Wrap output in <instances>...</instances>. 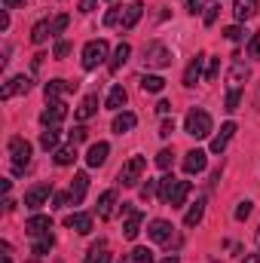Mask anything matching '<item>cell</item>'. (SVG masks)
I'll return each mask as SVG.
<instances>
[{"mask_svg": "<svg viewBox=\"0 0 260 263\" xmlns=\"http://www.w3.org/2000/svg\"><path fill=\"white\" fill-rule=\"evenodd\" d=\"M9 156H12V172L25 175V168L31 165V144L25 138H9Z\"/></svg>", "mask_w": 260, "mask_h": 263, "instance_id": "obj_1", "label": "cell"}, {"mask_svg": "<svg viewBox=\"0 0 260 263\" xmlns=\"http://www.w3.org/2000/svg\"><path fill=\"white\" fill-rule=\"evenodd\" d=\"M184 129H187V135H193V138H208L211 135V117H208V110L193 107L187 114V120H184Z\"/></svg>", "mask_w": 260, "mask_h": 263, "instance_id": "obj_2", "label": "cell"}, {"mask_svg": "<svg viewBox=\"0 0 260 263\" xmlns=\"http://www.w3.org/2000/svg\"><path fill=\"white\" fill-rule=\"evenodd\" d=\"M104 59H107V43L104 40H92V43L83 46V67L86 70H95L98 65H104Z\"/></svg>", "mask_w": 260, "mask_h": 263, "instance_id": "obj_3", "label": "cell"}, {"mask_svg": "<svg viewBox=\"0 0 260 263\" xmlns=\"http://www.w3.org/2000/svg\"><path fill=\"white\" fill-rule=\"evenodd\" d=\"M144 168H147V159H144V156H132L129 162L123 165V172H120V184H123V187H135V184L141 181Z\"/></svg>", "mask_w": 260, "mask_h": 263, "instance_id": "obj_4", "label": "cell"}, {"mask_svg": "<svg viewBox=\"0 0 260 263\" xmlns=\"http://www.w3.org/2000/svg\"><path fill=\"white\" fill-rule=\"evenodd\" d=\"M144 65L147 67H169L172 65V52L162 46V43H150L144 49Z\"/></svg>", "mask_w": 260, "mask_h": 263, "instance_id": "obj_5", "label": "cell"}, {"mask_svg": "<svg viewBox=\"0 0 260 263\" xmlns=\"http://www.w3.org/2000/svg\"><path fill=\"white\" fill-rule=\"evenodd\" d=\"M123 217H126V223H123V236H126V239H135V236L141 233L144 214H141L138 208H132V205H123Z\"/></svg>", "mask_w": 260, "mask_h": 263, "instance_id": "obj_6", "label": "cell"}, {"mask_svg": "<svg viewBox=\"0 0 260 263\" xmlns=\"http://www.w3.org/2000/svg\"><path fill=\"white\" fill-rule=\"evenodd\" d=\"M65 117H67V104L55 98V101H49V104H46V110H43V117H40V120H43V126H46V129H52V126H59Z\"/></svg>", "mask_w": 260, "mask_h": 263, "instance_id": "obj_7", "label": "cell"}, {"mask_svg": "<svg viewBox=\"0 0 260 263\" xmlns=\"http://www.w3.org/2000/svg\"><path fill=\"white\" fill-rule=\"evenodd\" d=\"M31 89V80L25 77V73H18V77H12V80H6L3 83V89H0V98L6 101V98H12V95H22V92H28Z\"/></svg>", "mask_w": 260, "mask_h": 263, "instance_id": "obj_8", "label": "cell"}, {"mask_svg": "<svg viewBox=\"0 0 260 263\" xmlns=\"http://www.w3.org/2000/svg\"><path fill=\"white\" fill-rule=\"evenodd\" d=\"M49 193H52V187H49V184H37V187H31V190L25 193V208L37 211V208L49 199Z\"/></svg>", "mask_w": 260, "mask_h": 263, "instance_id": "obj_9", "label": "cell"}, {"mask_svg": "<svg viewBox=\"0 0 260 263\" xmlns=\"http://www.w3.org/2000/svg\"><path fill=\"white\" fill-rule=\"evenodd\" d=\"M52 230V220H49V214H34L28 223H25V233L31 236V239H37V236H46Z\"/></svg>", "mask_w": 260, "mask_h": 263, "instance_id": "obj_10", "label": "cell"}, {"mask_svg": "<svg viewBox=\"0 0 260 263\" xmlns=\"http://www.w3.org/2000/svg\"><path fill=\"white\" fill-rule=\"evenodd\" d=\"M107 153H110V144H107V141H98V144H92V147H89V153H86V162H89V168H98V165H104V162H107Z\"/></svg>", "mask_w": 260, "mask_h": 263, "instance_id": "obj_11", "label": "cell"}, {"mask_svg": "<svg viewBox=\"0 0 260 263\" xmlns=\"http://www.w3.org/2000/svg\"><path fill=\"white\" fill-rule=\"evenodd\" d=\"M205 62H208V55L199 52L193 62L187 65V70H184V86H196V83L202 80V67H205Z\"/></svg>", "mask_w": 260, "mask_h": 263, "instance_id": "obj_12", "label": "cell"}, {"mask_svg": "<svg viewBox=\"0 0 260 263\" xmlns=\"http://www.w3.org/2000/svg\"><path fill=\"white\" fill-rule=\"evenodd\" d=\"M233 135H236V123H224V126H220V132L211 138V153H224Z\"/></svg>", "mask_w": 260, "mask_h": 263, "instance_id": "obj_13", "label": "cell"}, {"mask_svg": "<svg viewBox=\"0 0 260 263\" xmlns=\"http://www.w3.org/2000/svg\"><path fill=\"white\" fill-rule=\"evenodd\" d=\"M147 236H150L153 242L169 245V242H172V223H169V220H153V223L147 227Z\"/></svg>", "mask_w": 260, "mask_h": 263, "instance_id": "obj_14", "label": "cell"}, {"mask_svg": "<svg viewBox=\"0 0 260 263\" xmlns=\"http://www.w3.org/2000/svg\"><path fill=\"white\" fill-rule=\"evenodd\" d=\"M205 165H208V159H205L202 150H190V153L184 156V172H187V175H199V172H205Z\"/></svg>", "mask_w": 260, "mask_h": 263, "instance_id": "obj_15", "label": "cell"}, {"mask_svg": "<svg viewBox=\"0 0 260 263\" xmlns=\"http://www.w3.org/2000/svg\"><path fill=\"white\" fill-rule=\"evenodd\" d=\"M86 190H89V175L86 172H80V175H73V184H70V202L73 205H80L83 202V196H86Z\"/></svg>", "mask_w": 260, "mask_h": 263, "instance_id": "obj_16", "label": "cell"}, {"mask_svg": "<svg viewBox=\"0 0 260 263\" xmlns=\"http://www.w3.org/2000/svg\"><path fill=\"white\" fill-rule=\"evenodd\" d=\"M248 65L245 62H233V67H230V73H227V83H230V89H242V83L248 80Z\"/></svg>", "mask_w": 260, "mask_h": 263, "instance_id": "obj_17", "label": "cell"}, {"mask_svg": "<svg viewBox=\"0 0 260 263\" xmlns=\"http://www.w3.org/2000/svg\"><path fill=\"white\" fill-rule=\"evenodd\" d=\"M141 15H144V6L141 3H129V6H123V31H132L138 22H141Z\"/></svg>", "mask_w": 260, "mask_h": 263, "instance_id": "obj_18", "label": "cell"}, {"mask_svg": "<svg viewBox=\"0 0 260 263\" xmlns=\"http://www.w3.org/2000/svg\"><path fill=\"white\" fill-rule=\"evenodd\" d=\"M67 227H70V230H77L80 236H86V233H92V214L77 211V214H70V217H67Z\"/></svg>", "mask_w": 260, "mask_h": 263, "instance_id": "obj_19", "label": "cell"}, {"mask_svg": "<svg viewBox=\"0 0 260 263\" xmlns=\"http://www.w3.org/2000/svg\"><path fill=\"white\" fill-rule=\"evenodd\" d=\"M73 89H77V83H67V80H49L43 92H46V98H49V101H55L59 95H65V92H73Z\"/></svg>", "mask_w": 260, "mask_h": 263, "instance_id": "obj_20", "label": "cell"}, {"mask_svg": "<svg viewBox=\"0 0 260 263\" xmlns=\"http://www.w3.org/2000/svg\"><path fill=\"white\" fill-rule=\"evenodd\" d=\"M190 196V181H175V187H172V193H169V205L172 208H178V205H184V199Z\"/></svg>", "mask_w": 260, "mask_h": 263, "instance_id": "obj_21", "label": "cell"}, {"mask_svg": "<svg viewBox=\"0 0 260 263\" xmlns=\"http://www.w3.org/2000/svg\"><path fill=\"white\" fill-rule=\"evenodd\" d=\"M86 263H110V248H107V242H104V239H101V242H95V245L89 248Z\"/></svg>", "mask_w": 260, "mask_h": 263, "instance_id": "obj_22", "label": "cell"}, {"mask_svg": "<svg viewBox=\"0 0 260 263\" xmlns=\"http://www.w3.org/2000/svg\"><path fill=\"white\" fill-rule=\"evenodd\" d=\"M233 12H236L239 22H248V18L257 12V0H236V3H233Z\"/></svg>", "mask_w": 260, "mask_h": 263, "instance_id": "obj_23", "label": "cell"}, {"mask_svg": "<svg viewBox=\"0 0 260 263\" xmlns=\"http://www.w3.org/2000/svg\"><path fill=\"white\" fill-rule=\"evenodd\" d=\"M95 110H98V95H86L77 107V120H89V117H95Z\"/></svg>", "mask_w": 260, "mask_h": 263, "instance_id": "obj_24", "label": "cell"}, {"mask_svg": "<svg viewBox=\"0 0 260 263\" xmlns=\"http://www.w3.org/2000/svg\"><path fill=\"white\" fill-rule=\"evenodd\" d=\"M52 245H55L52 233H46V236H37V239H34V248H31V254H34V257H46V254L52 251Z\"/></svg>", "mask_w": 260, "mask_h": 263, "instance_id": "obj_25", "label": "cell"}, {"mask_svg": "<svg viewBox=\"0 0 260 263\" xmlns=\"http://www.w3.org/2000/svg\"><path fill=\"white\" fill-rule=\"evenodd\" d=\"M129 55H132V46L129 43H120V46L114 49V59L107 62V67H110V70H120V67L129 62Z\"/></svg>", "mask_w": 260, "mask_h": 263, "instance_id": "obj_26", "label": "cell"}, {"mask_svg": "<svg viewBox=\"0 0 260 263\" xmlns=\"http://www.w3.org/2000/svg\"><path fill=\"white\" fill-rule=\"evenodd\" d=\"M135 123H138V117L129 114V110H126V114H117V117H114V132H117V135L132 132V129H135Z\"/></svg>", "mask_w": 260, "mask_h": 263, "instance_id": "obj_27", "label": "cell"}, {"mask_svg": "<svg viewBox=\"0 0 260 263\" xmlns=\"http://www.w3.org/2000/svg\"><path fill=\"white\" fill-rule=\"evenodd\" d=\"M114 202H117V193L114 190L101 193V199H98V217H110L114 214Z\"/></svg>", "mask_w": 260, "mask_h": 263, "instance_id": "obj_28", "label": "cell"}, {"mask_svg": "<svg viewBox=\"0 0 260 263\" xmlns=\"http://www.w3.org/2000/svg\"><path fill=\"white\" fill-rule=\"evenodd\" d=\"M202 214H205V199H196V205L184 214V227H196L202 220Z\"/></svg>", "mask_w": 260, "mask_h": 263, "instance_id": "obj_29", "label": "cell"}, {"mask_svg": "<svg viewBox=\"0 0 260 263\" xmlns=\"http://www.w3.org/2000/svg\"><path fill=\"white\" fill-rule=\"evenodd\" d=\"M73 159H77V144H67V147L55 150V165H70Z\"/></svg>", "mask_w": 260, "mask_h": 263, "instance_id": "obj_30", "label": "cell"}, {"mask_svg": "<svg viewBox=\"0 0 260 263\" xmlns=\"http://www.w3.org/2000/svg\"><path fill=\"white\" fill-rule=\"evenodd\" d=\"M123 104H126V89H123V86H114L110 95H107V107H110V110H120Z\"/></svg>", "mask_w": 260, "mask_h": 263, "instance_id": "obj_31", "label": "cell"}, {"mask_svg": "<svg viewBox=\"0 0 260 263\" xmlns=\"http://www.w3.org/2000/svg\"><path fill=\"white\" fill-rule=\"evenodd\" d=\"M49 34H52V22H37L34 31H31V40H34V43H43Z\"/></svg>", "mask_w": 260, "mask_h": 263, "instance_id": "obj_32", "label": "cell"}, {"mask_svg": "<svg viewBox=\"0 0 260 263\" xmlns=\"http://www.w3.org/2000/svg\"><path fill=\"white\" fill-rule=\"evenodd\" d=\"M141 89H144V92H162V89H165V80L156 77V73H150V77L141 80Z\"/></svg>", "mask_w": 260, "mask_h": 263, "instance_id": "obj_33", "label": "cell"}, {"mask_svg": "<svg viewBox=\"0 0 260 263\" xmlns=\"http://www.w3.org/2000/svg\"><path fill=\"white\" fill-rule=\"evenodd\" d=\"M40 144L46 147V150H59V129L52 126V129H46L40 135Z\"/></svg>", "mask_w": 260, "mask_h": 263, "instance_id": "obj_34", "label": "cell"}, {"mask_svg": "<svg viewBox=\"0 0 260 263\" xmlns=\"http://www.w3.org/2000/svg\"><path fill=\"white\" fill-rule=\"evenodd\" d=\"M239 104H242V89H230L227 92V101H224V110H239Z\"/></svg>", "mask_w": 260, "mask_h": 263, "instance_id": "obj_35", "label": "cell"}, {"mask_svg": "<svg viewBox=\"0 0 260 263\" xmlns=\"http://www.w3.org/2000/svg\"><path fill=\"white\" fill-rule=\"evenodd\" d=\"M132 260L135 263H153V251L150 248H135L132 251Z\"/></svg>", "mask_w": 260, "mask_h": 263, "instance_id": "obj_36", "label": "cell"}, {"mask_svg": "<svg viewBox=\"0 0 260 263\" xmlns=\"http://www.w3.org/2000/svg\"><path fill=\"white\" fill-rule=\"evenodd\" d=\"M217 73H220V59H208V70H205V80H208V83H214V80H217Z\"/></svg>", "mask_w": 260, "mask_h": 263, "instance_id": "obj_37", "label": "cell"}, {"mask_svg": "<svg viewBox=\"0 0 260 263\" xmlns=\"http://www.w3.org/2000/svg\"><path fill=\"white\" fill-rule=\"evenodd\" d=\"M172 156H175L172 150H159V153H156V165H159V168H172Z\"/></svg>", "mask_w": 260, "mask_h": 263, "instance_id": "obj_38", "label": "cell"}, {"mask_svg": "<svg viewBox=\"0 0 260 263\" xmlns=\"http://www.w3.org/2000/svg\"><path fill=\"white\" fill-rule=\"evenodd\" d=\"M248 55L251 59H260V31L251 34V40H248Z\"/></svg>", "mask_w": 260, "mask_h": 263, "instance_id": "obj_39", "label": "cell"}, {"mask_svg": "<svg viewBox=\"0 0 260 263\" xmlns=\"http://www.w3.org/2000/svg\"><path fill=\"white\" fill-rule=\"evenodd\" d=\"M104 25H110V28H114V25H123V9H110V12L104 15Z\"/></svg>", "mask_w": 260, "mask_h": 263, "instance_id": "obj_40", "label": "cell"}, {"mask_svg": "<svg viewBox=\"0 0 260 263\" xmlns=\"http://www.w3.org/2000/svg\"><path fill=\"white\" fill-rule=\"evenodd\" d=\"M224 37H227V40H233V43H239V40L245 37V31H242L239 25H233V28H227V31H224Z\"/></svg>", "mask_w": 260, "mask_h": 263, "instance_id": "obj_41", "label": "cell"}, {"mask_svg": "<svg viewBox=\"0 0 260 263\" xmlns=\"http://www.w3.org/2000/svg\"><path fill=\"white\" fill-rule=\"evenodd\" d=\"M251 208H254V202H248V199L239 202V208H236V220H245V217L251 214Z\"/></svg>", "mask_w": 260, "mask_h": 263, "instance_id": "obj_42", "label": "cell"}, {"mask_svg": "<svg viewBox=\"0 0 260 263\" xmlns=\"http://www.w3.org/2000/svg\"><path fill=\"white\" fill-rule=\"evenodd\" d=\"M67 22H70L67 15H55V18H52V34H62L67 28Z\"/></svg>", "mask_w": 260, "mask_h": 263, "instance_id": "obj_43", "label": "cell"}, {"mask_svg": "<svg viewBox=\"0 0 260 263\" xmlns=\"http://www.w3.org/2000/svg\"><path fill=\"white\" fill-rule=\"evenodd\" d=\"M86 135H89V132H86V126H77V129L70 132V144H80V141H86Z\"/></svg>", "mask_w": 260, "mask_h": 263, "instance_id": "obj_44", "label": "cell"}, {"mask_svg": "<svg viewBox=\"0 0 260 263\" xmlns=\"http://www.w3.org/2000/svg\"><path fill=\"white\" fill-rule=\"evenodd\" d=\"M67 52H70V43H65V40H59V43H55V59H65Z\"/></svg>", "mask_w": 260, "mask_h": 263, "instance_id": "obj_45", "label": "cell"}, {"mask_svg": "<svg viewBox=\"0 0 260 263\" xmlns=\"http://www.w3.org/2000/svg\"><path fill=\"white\" fill-rule=\"evenodd\" d=\"M156 184H159V181H147V184L141 187V196H144V199H147V196H153V193H156Z\"/></svg>", "mask_w": 260, "mask_h": 263, "instance_id": "obj_46", "label": "cell"}, {"mask_svg": "<svg viewBox=\"0 0 260 263\" xmlns=\"http://www.w3.org/2000/svg\"><path fill=\"white\" fill-rule=\"evenodd\" d=\"M217 22V3H211V9L205 12V25H214Z\"/></svg>", "mask_w": 260, "mask_h": 263, "instance_id": "obj_47", "label": "cell"}, {"mask_svg": "<svg viewBox=\"0 0 260 263\" xmlns=\"http://www.w3.org/2000/svg\"><path fill=\"white\" fill-rule=\"evenodd\" d=\"M172 132H175V123H172V120H165V123H162V129H159V135H162V138H169Z\"/></svg>", "mask_w": 260, "mask_h": 263, "instance_id": "obj_48", "label": "cell"}, {"mask_svg": "<svg viewBox=\"0 0 260 263\" xmlns=\"http://www.w3.org/2000/svg\"><path fill=\"white\" fill-rule=\"evenodd\" d=\"M169 110H172L169 101H159V104H156V114H159V117H169Z\"/></svg>", "mask_w": 260, "mask_h": 263, "instance_id": "obj_49", "label": "cell"}, {"mask_svg": "<svg viewBox=\"0 0 260 263\" xmlns=\"http://www.w3.org/2000/svg\"><path fill=\"white\" fill-rule=\"evenodd\" d=\"M52 202H55V208H65L67 202H70V196H62V193H55V196H52Z\"/></svg>", "mask_w": 260, "mask_h": 263, "instance_id": "obj_50", "label": "cell"}, {"mask_svg": "<svg viewBox=\"0 0 260 263\" xmlns=\"http://www.w3.org/2000/svg\"><path fill=\"white\" fill-rule=\"evenodd\" d=\"M184 6H187V12H199V6H202V3H199V0H184Z\"/></svg>", "mask_w": 260, "mask_h": 263, "instance_id": "obj_51", "label": "cell"}, {"mask_svg": "<svg viewBox=\"0 0 260 263\" xmlns=\"http://www.w3.org/2000/svg\"><path fill=\"white\" fill-rule=\"evenodd\" d=\"M80 9H83V12H92V9H95V0H80Z\"/></svg>", "mask_w": 260, "mask_h": 263, "instance_id": "obj_52", "label": "cell"}, {"mask_svg": "<svg viewBox=\"0 0 260 263\" xmlns=\"http://www.w3.org/2000/svg\"><path fill=\"white\" fill-rule=\"evenodd\" d=\"M25 3H28V0H3L6 9H15V6H25Z\"/></svg>", "mask_w": 260, "mask_h": 263, "instance_id": "obj_53", "label": "cell"}, {"mask_svg": "<svg viewBox=\"0 0 260 263\" xmlns=\"http://www.w3.org/2000/svg\"><path fill=\"white\" fill-rule=\"evenodd\" d=\"M9 28V15L6 12H0V31H6Z\"/></svg>", "mask_w": 260, "mask_h": 263, "instance_id": "obj_54", "label": "cell"}, {"mask_svg": "<svg viewBox=\"0 0 260 263\" xmlns=\"http://www.w3.org/2000/svg\"><path fill=\"white\" fill-rule=\"evenodd\" d=\"M242 263H260V254H248V257H245Z\"/></svg>", "mask_w": 260, "mask_h": 263, "instance_id": "obj_55", "label": "cell"}, {"mask_svg": "<svg viewBox=\"0 0 260 263\" xmlns=\"http://www.w3.org/2000/svg\"><path fill=\"white\" fill-rule=\"evenodd\" d=\"M159 263H181V260H178V257L172 254V257H165V260H159Z\"/></svg>", "mask_w": 260, "mask_h": 263, "instance_id": "obj_56", "label": "cell"}, {"mask_svg": "<svg viewBox=\"0 0 260 263\" xmlns=\"http://www.w3.org/2000/svg\"><path fill=\"white\" fill-rule=\"evenodd\" d=\"M3 263H12V260H9V254H3Z\"/></svg>", "mask_w": 260, "mask_h": 263, "instance_id": "obj_57", "label": "cell"}, {"mask_svg": "<svg viewBox=\"0 0 260 263\" xmlns=\"http://www.w3.org/2000/svg\"><path fill=\"white\" fill-rule=\"evenodd\" d=\"M123 263H135V260H132V257H126V260H123Z\"/></svg>", "mask_w": 260, "mask_h": 263, "instance_id": "obj_58", "label": "cell"}, {"mask_svg": "<svg viewBox=\"0 0 260 263\" xmlns=\"http://www.w3.org/2000/svg\"><path fill=\"white\" fill-rule=\"evenodd\" d=\"M211 3H217V0H211Z\"/></svg>", "mask_w": 260, "mask_h": 263, "instance_id": "obj_59", "label": "cell"}, {"mask_svg": "<svg viewBox=\"0 0 260 263\" xmlns=\"http://www.w3.org/2000/svg\"><path fill=\"white\" fill-rule=\"evenodd\" d=\"M257 236H260V233H257Z\"/></svg>", "mask_w": 260, "mask_h": 263, "instance_id": "obj_60", "label": "cell"}]
</instances>
